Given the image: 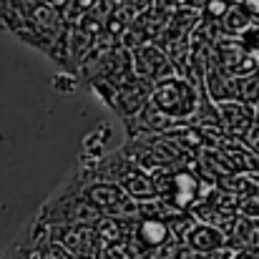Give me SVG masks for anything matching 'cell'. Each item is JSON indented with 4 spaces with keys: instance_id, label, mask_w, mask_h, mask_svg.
I'll list each match as a JSON object with an SVG mask.
<instances>
[{
    "instance_id": "obj_1",
    "label": "cell",
    "mask_w": 259,
    "mask_h": 259,
    "mask_svg": "<svg viewBox=\"0 0 259 259\" xmlns=\"http://www.w3.org/2000/svg\"><path fill=\"white\" fill-rule=\"evenodd\" d=\"M98 211L91 206L81 191V174H73L71 181H66L40 209L38 219L46 227L56 224H96Z\"/></svg>"
},
{
    "instance_id": "obj_2",
    "label": "cell",
    "mask_w": 259,
    "mask_h": 259,
    "mask_svg": "<svg viewBox=\"0 0 259 259\" xmlns=\"http://www.w3.org/2000/svg\"><path fill=\"white\" fill-rule=\"evenodd\" d=\"M81 191L88 204L98 214H106V217H134L141 209V204L123 186H118L113 181L96 179L91 184H83V176H81Z\"/></svg>"
},
{
    "instance_id": "obj_3",
    "label": "cell",
    "mask_w": 259,
    "mask_h": 259,
    "mask_svg": "<svg viewBox=\"0 0 259 259\" xmlns=\"http://www.w3.org/2000/svg\"><path fill=\"white\" fill-rule=\"evenodd\" d=\"M154 181H156V196H161L164 204L176 211L189 209L199 199V189H201L199 179L196 174L186 171V169H176V171L161 169Z\"/></svg>"
},
{
    "instance_id": "obj_4",
    "label": "cell",
    "mask_w": 259,
    "mask_h": 259,
    "mask_svg": "<svg viewBox=\"0 0 259 259\" xmlns=\"http://www.w3.org/2000/svg\"><path fill=\"white\" fill-rule=\"evenodd\" d=\"M196 93L199 91H194L186 81L169 76V78H161L156 83V88L151 91V101L166 116L179 118V116H189V113L196 111V106H199V96Z\"/></svg>"
},
{
    "instance_id": "obj_5",
    "label": "cell",
    "mask_w": 259,
    "mask_h": 259,
    "mask_svg": "<svg viewBox=\"0 0 259 259\" xmlns=\"http://www.w3.org/2000/svg\"><path fill=\"white\" fill-rule=\"evenodd\" d=\"M48 234L53 242L63 244L73 257L98 252V242H101L98 232L91 224H56V227H48Z\"/></svg>"
},
{
    "instance_id": "obj_6",
    "label": "cell",
    "mask_w": 259,
    "mask_h": 259,
    "mask_svg": "<svg viewBox=\"0 0 259 259\" xmlns=\"http://www.w3.org/2000/svg\"><path fill=\"white\" fill-rule=\"evenodd\" d=\"M219 116H222V126L229 128L237 136L249 134V128L257 121V113L244 101H222L219 103Z\"/></svg>"
},
{
    "instance_id": "obj_7",
    "label": "cell",
    "mask_w": 259,
    "mask_h": 259,
    "mask_svg": "<svg viewBox=\"0 0 259 259\" xmlns=\"http://www.w3.org/2000/svg\"><path fill=\"white\" fill-rule=\"evenodd\" d=\"M171 229L166 222H161L159 217H149V219H141L136 227H134V239H136V252L144 254V249H159L166 244Z\"/></svg>"
},
{
    "instance_id": "obj_8",
    "label": "cell",
    "mask_w": 259,
    "mask_h": 259,
    "mask_svg": "<svg viewBox=\"0 0 259 259\" xmlns=\"http://www.w3.org/2000/svg\"><path fill=\"white\" fill-rule=\"evenodd\" d=\"M134 68L139 71V76L146 78H169L171 76V66L164 58V51L154 48V46H141L134 53Z\"/></svg>"
},
{
    "instance_id": "obj_9",
    "label": "cell",
    "mask_w": 259,
    "mask_h": 259,
    "mask_svg": "<svg viewBox=\"0 0 259 259\" xmlns=\"http://www.w3.org/2000/svg\"><path fill=\"white\" fill-rule=\"evenodd\" d=\"M224 242H227V237H224V232L219 229V227H214V224H194V229L186 234V244L199 254V252H211V249H219V247H224Z\"/></svg>"
},
{
    "instance_id": "obj_10",
    "label": "cell",
    "mask_w": 259,
    "mask_h": 259,
    "mask_svg": "<svg viewBox=\"0 0 259 259\" xmlns=\"http://www.w3.org/2000/svg\"><path fill=\"white\" fill-rule=\"evenodd\" d=\"M249 20H252V13L244 8V3L242 5H229V10L222 18V28L227 33H244L249 28Z\"/></svg>"
},
{
    "instance_id": "obj_11",
    "label": "cell",
    "mask_w": 259,
    "mask_h": 259,
    "mask_svg": "<svg viewBox=\"0 0 259 259\" xmlns=\"http://www.w3.org/2000/svg\"><path fill=\"white\" fill-rule=\"evenodd\" d=\"M196 259H232V254H229V249L219 247V249H211V252H199Z\"/></svg>"
},
{
    "instance_id": "obj_12",
    "label": "cell",
    "mask_w": 259,
    "mask_h": 259,
    "mask_svg": "<svg viewBox=\"0 0 259 259\" xmlns=\"http://www.w3.org/2000/svg\"><path fill=\"white\" fill-rule=\"evenodd\" d=\"M232 259H259V252H254V249H242L237 257H232Z\"/></svg>"
},
{
    "instance_id": "obj_13",
    "label": "cell",
    "mask_w": 259,
    "mask_h": 259,
    "mask_svg": "<svg viewBox=\"0 0 259 259\" xmlns=\"http://www.w3.org/2000/svg\"><path fill=\"white\" fill-rule=\"evenodd\" d=\"M244 3V8L252 13V15H259V0H242Z\"/></svg>"
},
{
    "instance_id": "obj_14",
    "label": "cell",
    "mask_w": 259,
    "mask_h": 259,
    "mask_svg": "<svg viewBox=\"0 0 259 259\" xmlns=\"http://www.w3.org/2000/svg\"><path fill=\"white\" fill-rule=\"evenodd\" d=\"M106 257H108V259H121V257H111V254H106Z\"/></svg>"
},
{
    "instance_id": "obj_15",
    "label": "cell",
    "mask_w": 259,
    "mask_h": 259,
    "mask_svg": "<svg viewBox=\"0 0 259 259\" xmlns=\"http://www.w3.org/2000/svg\"><path fill=\"white\" fill-rule=\"evenodd\" d=\"M179 3H186V0H179Z\"/></svg>"
}]
</instances>
